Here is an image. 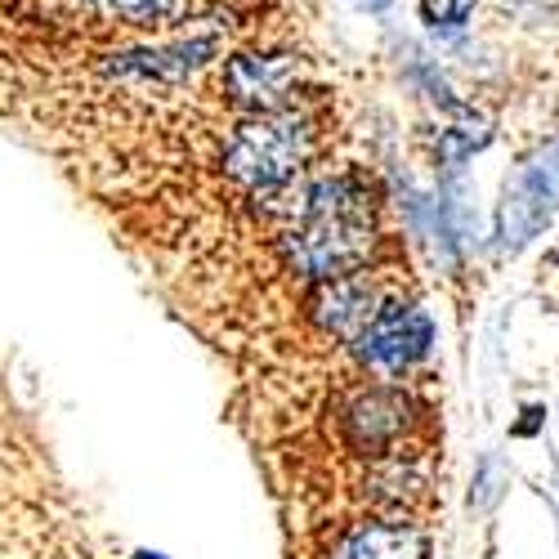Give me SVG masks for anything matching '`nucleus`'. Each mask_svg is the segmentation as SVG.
Listing matches in <instances>:
<instances>
[{
    "mask_svg": "<svg viewBox=\"0 0 559 559\" xmlns=\"http://www.w3.org/2000/svg\"><path fill=\"white\" fill-rule=\"evenodd\" d=\"M484 144H488V126L475 112H456V121L439 130V157L448 166H461L465 157H475Z\"/></svg>",
    "mask_w": 559,
    "mask_h": 559,
    "instance_id": "obj_10",
    "label": "nucleus"
},
{
    "mask_svg": "<svg viewBox=\"0 0 559 559\" xmlns=\"http://www.w3.org/2000/svg\"><path fill=\"white\" fill-rule=\"evenodd\" d=\"M559 206V139L542 148L515 179V189H506L501 206V233L506 242H524L528 233L542 228V219Z\"/></svg>",
    "mask_w": 559,
    "mask_h": 559,
    "instance_id": "obj_5",
    "label": "nucleus"
},
{
    "mask_svg": "<svg viewBox=\"0 0 559 559\" xmlns=\"http://www.w3.org/2000/svg\"><path fill=\"white\" fill-rule=\"evenodd\" d=\"M412 426V399L394 385H377V390H362L349 407H345V435L358 452L371 456H394L390 448L407 435Z\"/></svg>",
    "mask_w": 559,
    "mask_h": 559,
    "instance_id": "obj_6",
    "label": "nucleus"
},
{
    "mask_svg": "<svg viewBox=\"0 0 559 559\" xmlns=\"http://www.w3.org/2000/svg\"><path fill=\"white\" fill-rule=\"evenodd\" d=\"M81 10L95 23L144 36H170L189 23H202V0H81Z\"/></svg>",
    "mask_w": 559,
    "mask_h": 559,
    "instance_id": "obj_8",
    "label": "nucleus"
},
{
    "mask_svg": "<svg viewBox=\"0 0 559 559\" xmlns=\"http://www.w3.org/2000/svg\"><path fill=\"white\" fill-rule=\"evenodd\" d=\"M313 148H318V126L305 108L264 112V117H242L228 130L219 166L233 189L251 198H277L296 189V179L313 162Z\"/></svg>",
    "mask_w": 559,
    "mask_h": 559,
    "instance_id": "obj_2",
    "label": "nucleus"
},
{
    "mask_svg": "<svg viewBox=\"0 0 559 559\" xmlns=\"http://www.w3.org/2000/svg\"><path fill=\"white\" fill-rule=\"evenodd\" d=\"M219 95L242 117L292 112L305 95V59L292 50H264V45L228 50L219 59Z\"/></svg>",
    "mask_w": 559,
    "mask_h": 559,
    "instance_id": "obj_3",
    "label": "nucleus"
},
{
    "mask_svg": "<svg viewBox=\"0 0 559 559\" xmlns=\"http://www.w3.org/2000/svg\"><path fill=\"white\" fill-rule=\"evenodd\" d=\"M354 5H358V10H367V14H385V10L394 5V0H354Z\"/></svg>",
    "mask_w": 559,
    "mask_h": 559,
    "instance_id": "obj_12",
    "label": "nucleus"
},
{
    "mask_svg": "<svg viewBox=\"0 0 559 559\" xmlns=\"http://www.w3.org/2000/svg\"><path fill=\"white\" fill-rule=\"evenodd\" d=\"M475 5L479 0H416V14H421V23L439 36H456L471 27L475 19Z\"/></svg>",
    "mask_w": 559,
    "mask_h": 559,
    "instance_id": "obj_11",
    "label": "nucleus"
},
{
    "mask_svg": "<svg viewBox=\"0 0 559 559\" xmlns=\"http://www.w3.org/2000/svg\"><path fill=\"white\" fill-rule=\"evenodd\" d=\"M296 206H277L287 215L283 255L296 273L328 283V277L362 273L377 247V193L354 170L305 179Z\"/></svg>",
    "mask_w": 559,
    "mask_h": 559,
    "instance_id": "obj_1",
    "label": "nucleus"
},
{
    "mask_svg": "<svg viewBox=\"0 0 559 559\" xmlns=\"http://www.w3.org/2000/svg\"><path fill=\"white\" fill-rule=\"evenodd\" d=\"M430 318L416 309V305H403V300H385L371 318V328L358 336V354L362 362H371L377 371H407L412 362H421L430 354Z\"/></svg>",
    "mask_w": 559,
    "mask_h": 559,
    "instance_id": "obj_4",
    "label": "nucleus"
},
{
    "mask_svg": "<svg viewBox=\"0 0 559 559\" xmlns=\"http://www.w3.org/2000/svg\"><path fill=\"white\" fill-rule=\"evenodd\" d=\"M381 305L385 300L377 296V287H371L362 273H345V277H328V283L313 287L309 313L328 336L358 345V336L371 328V318H377Z\"/></svg>",
    "mask_w": 559,
    "mask_h": 559,
    "instance_id": "obj_7",
    "label": "nucleus"
},
{
    "mask_svg": "<svg viewBox=\"0 0 559 559\" xmlns=\"http://www.w3.org/2000/svg\"><path fill=\"white\" fill-rule=\"evenodd\" d=\"M328 559H426V533L403 515L354 524Z\"/></svg>",
    "mask_w": 559,
    "mask_h": 559,
    "instance_id": "obj_9",
    "label": "nucleus"
}]
</instances>
